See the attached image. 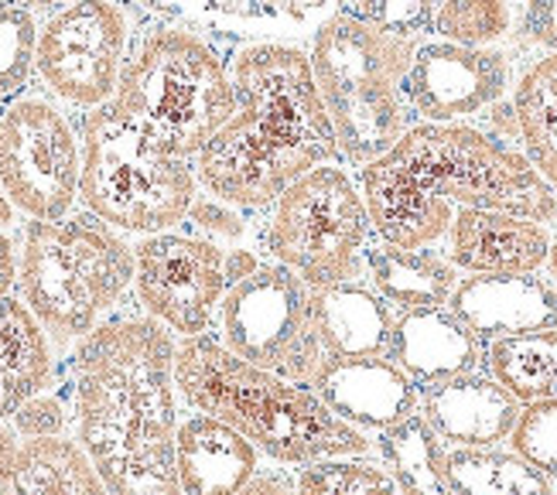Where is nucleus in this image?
I'll return each mask as SVG.
<instances>
[{
	"instance_id": "nucleus-1",
	"label": "nucleus",
	"mask_w": 557,
	"mask_h": 495,
	"mask_svg": "<svg viewBox=\"0 0 557 495\" xmlns=\"http://www.w3.org/2000/svg\"><path fill=\"white\" fill-rule=\"evenodd\" d=\"M359 191L386 246L424 250L448 236L455 206L557 222V195L517 147L469 123H418L380 161L359 168Z\"/></svg>"
},
{
	"instance_id": "nucleus-2",
	"label": "nucleus",
	"mask_w": 557,
	"mask_h": 495,
	"mask_svg": "<svg viewBox=\"0 0 557 495\" xmlns=\"http://www.w3.org/2000/svg\"><path fill=\"white\" fill-rule=\"evenodd\" d=\"M175 349L154 318L103 321L76 349V431L110 495H182Z\"/></svg>"
},
{
	"instance_id": "nucleus-3",
	"label": "nucleus",
	"mask_w": 557,
	"mask_h": 495,
	"mask_svg": "<svg viewBox=\"0 0 557 495\" xmlns=\"http://www.w3.org/2000/svg\"><path fill=\"white\" fill-rule=\"evenodd\" d=\"M236 113L199 154V182L233 209H268L338 154L311 59L295 45L257 41L233 59Z\"/></svg>"
},
{
	"instance_id": "nucleus-4",
	"label": "nucleus",
	"mask_w": 557,
	"mask_h": 495,
	"mask_svg": "<svg viewBox=\"0 0 557 495\" xmlns=\"http://www.w3.org/2000/svg\"><path fill=\"white\" fill-rule=\"evenodd\" d=\"M175 386L199 413L223 420L281 465L362 458L373 448L314 389L239 359L209 335H191L175 349Z\"/></svg>"
},
{
	"instance_id": "nucleus-5",
	"label": "nucleus",
	"mask_w": 557,
	"mask_h": 495,
	"mask_svg": "<svg viewBox=\"0 0 557 495\" xmlns=\"http://www.w3.org/2000/svg\"><path fill=\"white\" fill-rule=\"evenodd\" d=\"M418 45L380 32L346 11L329 14L311 38V72L322 92L338 154L352 168L380 161L410 131L404 79Z\"/></svg>"
},
{
	"instance_id": "nucleus-6",
	"label": "nucleus",
	"mask_w": 557,
	"mask_h": 495,
	"mask_svg": "<svg viewBox=\"0 0 557 495\" xmlns=\"http://www.w3.org/2000/svg\"><path fill=\"white\" fill-rule=\"evenodd\" d=\"M113 103L164 154L199 158L236 113L233 72L202 35L154 28L127 59Z\"/></svg>"
},
{
	"instance_id": "nucleus-7",
	"label": "nucleus",
	"mask_w": 557,
	"mask_h": 495,
	"mask_svg": "<svg viewBox=\"0 0 557 495\" xmlns=\"http://www.w3.org/2000/svg\"><path fill=\"white\" fill-rule=\"evenodd\" d=\"M134 250L92 212L32 219L24 226L17 287L24 305L59 342L86 338L103 325L134 284Z\"/></svg>"
},
{
	"instance_id": "nucleus-8",
	"label": "nucleus",
	"mask_w": 557,
	"mask_h": 495,
	"mask_svg": "<svg viewBox=\"0 0 557 495\" xmlns=\"http://www.w3.org/2000/svg\"><path fill=\"white\" fill-rule=\"evenodd\" d=\"M79 198L107 226L151 236L188 219L196 175L182 158L164 154L110 99L83 120Z\"/></svg>"
},
{
	"instance_id": "nucleus-9",
	"label": "nucleus",
	"mask_w": 557,
	"mask_h": 495,
	"mask_svg": "<svg viewBox=\"0 0 557 495\" xmlns=\"http://www.w3.org/2000/svg\"><path fill=\"white\" fill-rule=\"evenodd\" d=\"M370 233L373 222L359 185L343 168L322 164L277 198L263 239L281 267L319 290L359 277Z\"/></svg>"
},
{
	"instance_id": "nucleus-10",
	"label": "nucleus",
	"mask_w": 557,
	"mask_h": 495,
	"mask_svg": "<svg viewBox=\"0 0 557 495\" xmlns=\"http://www.w3.org/2000/svg\"><path fill=\"white\" fill-rule=\"evenodd\" d=\"M223 345L239 359L308 386L329 359L311 318V287L281 263H260L223 297Z\"/></svg>"
},
{
	"instance_id": "nucleus-11",
	"label": "nucleus",
	"mask_w": 557,
	"mask_h": 495,
	"mask_svg": "<svg viewBox=\"0 0 557 495\" xmlns=\"http://www.w3.org/2000/svg\"><path fill=\"white\" fill-rule=\"evenodd\" d=\"M83 147L48 99H17L0 113V188L32 219H65L79 198Z\"/></svg>"
},
{
	"instance_id": "nucleus-12",
	"label": "nucleus",
	"mask_w": 557,
	"mask_h": 495,
	"mask_svg": "<svg viewBox=\"0 0 557 495\" xmlns=\"http://www.w3.org/2000/svg\"><path fill=\"white\" fill-rule=\"evenodd\" d=\"M131 24L113 0H76L38 32L35 65L41 83L69 107L96 110L116 96L127 65Z\"/></svg>"
},
{
	"instance_id": "nucleus-13",
	"label": "nucleus",
	"mask_w": 557,
	"mask_h": 495,
	"mask_svg": "<svg viewBox=\"0 0 557 495\" xmlns=\"http://www.w3.org/2000/svg\"><path fill=\"white\" fill-rule=\"evenodd\" d=\"M134 284L144 311L168 332L206 335L230 290L226 250L209 236L151 233L134 246Z\"/></svg>"
},
{
	"instance_id": "nucleus-14",
	"label": "nucleus",
	"mask_w": 557,
	"mask_h": 495,
	"mask_svg": "<svg viewBox=\"0 0 557 495\" xmlns=\"http://www.w3.org/2000/svg\"><path fill=\"white\" fill-rule=\"evenodd\" d=\"M510 89V59L496 48H469L455 41L418 45L404 92L428 123H458L499 103Z\"/></svg>"
},
{
	"instance_id": "nucleus-15",
	"label": "nucleus",
	"mask_w": 557,
	"mask_h": 495,
	"mask_svg": "<svg viewBox=\"0 0 557 495\" xmlns=\"http://www.w3.org/2000/svg\"><path fill=\"white\" fill-rule=\"evenodd\" d=\"M311 389L346 424L376 431L410 417L418 404V383L386 356L325 359Z\"/></svg>"
},
{
	"instance_id": "nucleus-16",
	"label": "nucleus",
	"mask_w": 557,
	"mask_h": 495,
	"mask_svg": "<svg viewBox=\"0 0 557 495\" xmlns=\"http://www.w3.org/2000/svg\"><path fill=\"white\" fill-rule=\"evenodd\" d=\"M550 243L544 222L493 209H455L448 260L469 274H537Z\"/></svg>"
},
{
	"instance_id": "nucleus-17",
	"label": "nucleus",
	"mask_w": 557,
	"mask_h": 495,
	"mask_svg": "<svg viewBox=\"0 0 557 495\" xmlns=\"http://www.w3.org/2000/svg\"><path fill=\"white\" fill-rule=\"evenodd\" d=\"M451 311L479 338L557 329V284L537 274H475L451 294Z\"/></svg>"
},
{
	"instance_id": "nucleus-18",
	"label": "nucleus",
	"mask_w": 557,
	"mask_h": 495,
	"mask_svg": "<svg viewBox=\"0 0 557 495\" xmlns=\"http://www.w3.org/2000/svg\"><path fill=\"white\" fill-rule=\"evenodd\" d=\"M386 359H394L418 386H434L475 373L486 362L479 335L451 308H414L394 318Z\"/></svg>"
},
{
	"instance_id": "nucleus-19",
	"label": "nucleus",
	"mask_w": 557,
	"mask_h": 495,
	"mask_svg": "<svg viewBox=\"0 0 557 495\" xmlns=\"http://www.w3.org/2000/svg\"><path fill=\"white\" fill-rule=\"evenodd\" d=\"M424 420L455 448H496L513 434L520 404L493 376L466 373L424 389Z\"/></svg>"
},
{
	"instance_id": "nucleus-20",
	"label": "nucleus",
	"mask_w": 557,
	"mask_h": 495,
	"mask_svg": "<svg viewBox=\"0 0 557 495\" xmlns=\"http://www.w3.org/2000/svg\"><path fill=\"white\" fill-rule=\"evenodd\" d=\"M260 451L223 420L196 413L178 424L175 465L182 495H236L257 475Z\"/></svg>"
},
{
	"instance_id": "nucleus-21",
	"label": "nucleus",
	"mask_w": 557,
	"mask_h": 495,
	"mask_svg": "<svg viewBox=\"0 0 557 495\" xmlns=\"http://www.w3.org/2000/svg\"><path fill=\"white\" fill-rule=\"evenodd\" d=\"M314 332L329 359L383 356L391 345L394 314L383 297L362 284H335L311 290Z\"/></svg>"
},
{
	"instance_id": "nucleus-22",
	"label": "nucleus",
	"mask_w": 557,
	"mask_h": 495,
	"mask_svg": "<svg viewBox=\"0 0 557 495\" xmlns=\"http://www.w3.org/2000/svg\"><path fill=\"white\" fill-rule=\"evenodd\" d=\"M52 383V349L45 325L17 297H0V420Z\"/></svg>"
},
{
	"instance_id": "nucleus-23",
	"label": "nucleus",
	"mask_w": 557,
	"mask_h": 495,
	"mask_svg": "<svg viewBox=\"0 0 557 495\" xmlns=\"http://www.w3.org/2000/svg\"><path fill=\"white\" fill-rule=\"evenodd\" d=\"M172 17L236 35H284L322 24L335 0H151Z\"/></svg>"
},
{
	"instance_id": "nucleus-24",
	"label": "nucleus",
	"mask_w": 557,
	"mask_h": 495,
	"mask_svg": "<svg viewBox=\"0 0 557 495\" xmlns=\"http://www.w3.org/2000/svg\"><path fill=\"white\" fill-rule=\"evenodd\" d=\"M0 495H110V488L79 441L24 437Z\"/></svg>"
},
{
	"instance_id": "nucleus-25",
	"label": "nucleus",
	"mask_w": 557,
	"mask_h": 495,
	"mask_svg": "<svg viewBox=\"0 0 557 495\" xmlns=\"http://www.w3.org/2000/svg\"><path fill=\"white\" fill-rule=\"evenodd\" d=\"M367 270L373 290L400 311L445 308L458 287L455 263L431 250H400L383 243L376 250H367Z\"/></svg>"
},
{
	"instance_id": "nucleus-26",
	"label": "nucleus",
	"mask_w": 557,
	"mask_h": 495,
	"mask_svg": "<svg viewBox=\"0 0 557 495\" xmlns=\"http://www.w3.org/2000/svg\"><path fill=\"white\" fill-rule=\"evenodd\" d=\"M380 455L400 495H455L448 482V455L424 413H410L380 431Z\"/></svg>"
},
{
	"instance_id": "nucleus-27",
	"label": "nucleus",
	"mask_w": 557,
	"mask_h": 495,
	"mask_svg": "<svg viewBox=\"0 0 557 495\" xmlns=\"http://www.w3.org/2000/svg\"><path fill=\"white\" fill-rule=\"evenodd\" d=\"M486 366L493 380L517 396V404L557 400V329L493 338Z\"/></svg>"
},
{
	"instance_id": "nucleus-28",
	"label": "nucleus",
	"mask_w": 557,
	"mask_h": 495,
	"mask_svg": "<svg viewBox=\"0 0 557 495\" xmlns=\"http://www.w3.org/2000/svg\"><path fill=\"white\" fill-rule=\"evenodd\" d=\"M448 482L455 495H554L550 475L517 451L496 448L448 451Z\"/></svg>"
},
{
	"instance_id": "nucleus-29",
	"label": "nucleus",
	"mask_w": 557,
	"mask_h": 495,
	"mask_svg": "<svg viewBox=\"0 0 557 495\" xmlns=\"http://www.w3.org/2000/svg\"><path fill=\"white\" fill-rule=\"evenodd\" d=\"M513 28L510 0H442L434 8V35L445 41L490 48Z\"/></svg>"
},
{
	"instance_id": "nucleus-30",
	"label": "nucleus",
	"mask_w": 557,
	"mask_h": 495,
	"mask_svg": "<svg viewBox=\"0 0 557 495\" xmlns=\"http://www.w3.org/2000/svg\"><path fill=\"white\" fill-rule=\"evenodd\" d=\"M298 495H397V485L362 458H325L305 465Z\"/></svg>"
},
{
	"instance_id": "nucleus-31",
	"label": "nucleus",
	"mask_w": 557,
	"mask_h": 495,
	"mask_svg": "<svg viewBox=\"0 0 557 495\" xmlns=\"http://www.w3.org/2000/svg\"><path fill=\"white\" fill-rule=\"evenodd\" d=\"M38 28L28 8L0 11V99L17 96L32 79Z\"/></svg>"
},
{
	"instance_id": "nucleus-32",
	"label": "nucleus",
	"mask_w": 557,
	"mask_h": 495,
	"mask_svg": "<svg viewBox=\"0 0 557 495\" xmlns=\"http://www.w3.org/2000/svg\"><path fill=\"white\" fill-rule=\"evenodd\" d=\"M513 113H517V134L523 140V154L557 195V107H547L541 99L513 96Z\"/></svg>"
},
{
	"instance_id": "nucleus-33",
	"label": "nucleus",
	"mask_w": 557,
	"mask_h": 495,
	"mask_svg": "<svg viewBox=\"0 0 557 495\" xmlns=\"http://www.w3.org/2000/svg\"><path fill=\"white\" fill-rule=\"evenodd\" d=\"M346 14L373 24L380 32L414 38L434 32V0H338Z\"/></svg>"
},
{
	"instance_id": "nucleus-34",
	"label": "nucleus",
	"mask_w": 557,
	"mask_h": 495,
	"mask_svg": "<svg viewBox=\"0 0 557 495\" xmlns=\"http://www.w3.org/2000/svg\"><path fill=\"white\" fill-rule=\"evenodd\" d=\"M510 444L544 475H557V400L527 404L510 434Z\"/></svg>"
},
{
	"instance_id": "nucleus-35",
	"label": "nucleus",
	"mask_w": 557,
	"mask_h": 495,
	"mask_svg": "<svg viewBox=\"0 0 557 495\" xmlns=\"http://www.w3.org/2000/svg\"><path fill=\"white\" fill-rule=\"evenodd\" d=\"M14 431L21 437H62L65 431V407L52 393H38L14 413Z\"/></svg>"
},
{
	"instance_id": "nucleus-36",
	"label": "nucleus",
	"mask_w": 557,
	"mask_h": 495,
	"mask_svg": "<svg viewBox=\"0 0 557 495\" xmlns=\"http://www.w3.org/2000/svg\"><path fill=\"white\" fill-rule=\"evenodd\" d=\"M188 219L196 222L202 233H209V239H230V243H236L239 236L247 233L244 219L233 212V206L220 202V198H212V202H191Z\"/></svg>"
},
{
	"instance_id": "nucleus-37",
	"label": "nucleus",
	"mask_w": 557,
	"mask_h": 495,
	"mask_svg": "<svg viewBox=\"0 0 557 495\" xmlns=\"http://www.w3.org/2000/svg\"><path fill=\"white\" fill-rule=\"evenodd\" d=\"M523 35L530 45L557 52V0H527L523 4Z\"/></svg>"
},
{
	"instance_id": "nucleus-38",
	"label": "nucleus",
	"mask_w": 557,
	"mask_h": 495,
	"mask_svg": "<svg viewBox=\"0 0 557 495\" xmlns=\"http://www.w3.org/2000/svg\"><path fill=\"white\" fill-rule=\"evenodd\" d=\"M513 96L541 99V103H547V107H557V52H550L547 59L530 65Z\"/></svg>"
},
{
	"instance_id": "nucleus-39",
	"label": "nucleus",
	"mask_w": 557,
	"mask_h": 495,
	"mask_svg": "<svg viewBox=\"0 0 557 495\" xmlns=\"http://www.w3.org/2000/svg\"><path fill=\"white\" fill-rule=\"evenodd\" d=\"M236 495H298V485H290V479L277 475V472H257Z\"/></svg>"
},
{
	"instance_id": "nucleus-40",
	"label": "nucleus",
	"mask_w": 557,
	"mask_h": 495,
	"mask_svg": "<svg viewBox=\"0 0 557 495\" xmlns=\"http://www.w3.org/2000/svg\"><path fill=\"white\" fill-rule=\"evenodd\" d=\"M17 281V257H14V243L11 236L0 230V297H8V290Z\"/></svg>"
},
{
	"instance_id": "nucleus-41",
	"label": "nucleus",
	"mask_w": 557,
	"mask_h": 495,
	"mask_svg": "<svg viewBox=\"0 0 557 495\" xmlns=\"http://www.w3.org/2000/svg\"><path fill=\"white\" fill-rule=\"evenodd\" d=\"M257 267H260V260L250 250H230L226 253V281H230V287L239 284L244 277H250Z\"/></svg>"
},
{
	"instance_id": "nucleus-42",
	"label": "nucleus",
	"mask_w": 557,
	"mask_h": 495,
	"mask_svg": "<svg viewBox=\"0 0 557 495\" xmlns=\"http://www.w3.org/2000/svg\"><path fill=\"white\" fill-rule=\"evenodd\" d=\"M17 448H21L17 431H11L8 424H0V482L8 479L11 465H14V458H17Z\"/></svg>"
},
{
	"instance_id": "nucleus-43",
	"label": "nucleus",
	"mask_w": 557,
	"mask_h": 495,
	"mask_svg": "<svg viewBox=\"0 0 557 495\" xmlns=\"http://www.w3.org/2000/svg\"><path fill=\"white\" fill-rule=\"evenodd\" d=\"M24 8H69L76 4V0H21Z\"/></svg>"
},
{
	"instance_id": "nucleus-44",
	"label": "nucleus",
	"mask_w": 557,
	"mask_h": 495,
	"mask_svg": "<svg viewBox=\"0 0 557 495\" xmlns=\"http://www.w3.org/2000/svg\"><path fill=\"white\" fill-rule=\"evenodd\" d=\"M11 219H14V206L8 202L4 188H0V222H11Z\"/></svg>"
},
{
	"instance_id": "nucleus-45",
	"label": "nucleus",
	"mask_w": 557,
	"mask_h": 495,
	"mask_svg": "<svg viewBox=\"0 0 557 495\" xmlns=\"http://www.w3.org/2000/svg\"><path fill=\"white\" fill-rule=\"evenodd\" d=\"M547 267H550V277H554V284H557V239L550 243V257H547Z\"/></svg>"
},
{
	"instance_id": "nucleus-46",
	"label": "nucleus",
	"mask_w": 557,
	"mask_h": 495,
	"mask_svg": "<svg viewBox=\"0 0 557 495\" xmlns=\"http://www.w3.org/2000/svg\"><path fill=\"white\" fill-rule=\"evenodd\" d=\"M4 8H11V0H0V11H4Z\"/></svg>"
},
{
	"instance_id": "nucleus-47",
	"label": "nucleus",
	"mask_w": 557,
	"mask_h": 495,
	"mask_svg": "<svg viewBox=\"0 0 557 495\" xmlns=\"http://www.w3.org/2000/svg\"><path fill=\"white\" fill-rule=\"evenodd\" d=\"M434 4H442V0H434Z\"/></svg>"
}]
</instances>
